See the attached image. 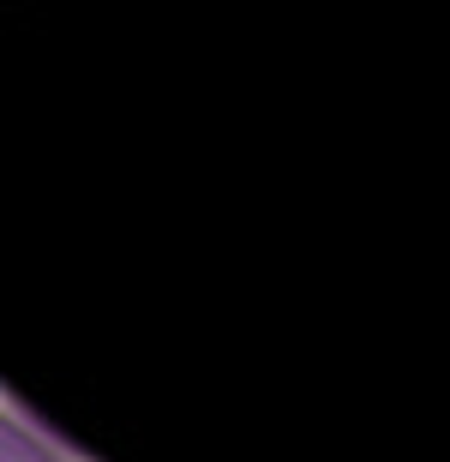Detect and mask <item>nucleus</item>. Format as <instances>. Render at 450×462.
<instances>
[{"instance_id":"1","label":"nucleus","mask_w":450,"mask_h":462,"mask_svg":"<svg viewBox=\"0 0 450 462\" xmlns=\"http://www.w3.org/2000/svg\"><path fill=\"white\" fill-rule=\"evenodd\" d=\"M0 462H72V457L54 439H42L24 414L0 409Z\"/></svg>"}]
</instances>
